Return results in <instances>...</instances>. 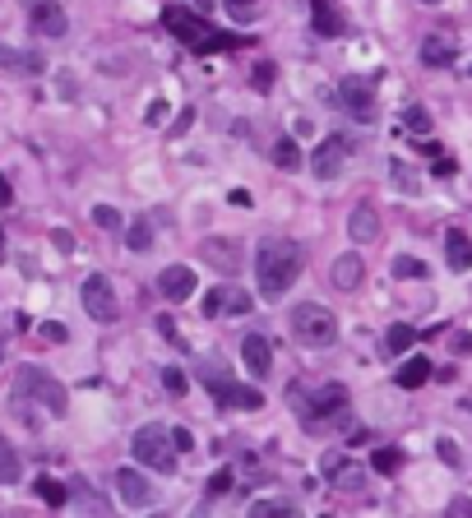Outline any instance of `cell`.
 <instances>
[{"instance_id":"cell-1","label":"cell","mask_w":472,"mask_h":518,"mask_svg":"<svg viewBox=\"0 0 472 518\" xmlns=\"http://www.w3.org/2000/svg\"><path fill=\"white\" fill-rule=\"evenodd\" d=\"M301 245L297 241H259V255H255V278H259V297L264 301H282L287 287L297 282L301 274Z\"/></svg>"},{"instance_id":"cell-2","label":"cell","mask_w":472,"mask_h":518,"mask_svg":"<svg viewBox=\"0 0 472 518\" xmlns=\"http://www.w3.org/2000/svg\"><path fill=\"white\" fill-rule=\"evenodd\" d=\"M287 329H292V338L301 347H334L338 343V320L334 310H324L315 301H301L292 315H287Z\"/></svg>"},{"instance_id":"cell-3","label":"cell","mask_w":472,"mask_h":518,"mask_svg":"<svg viewBox=\"0 0 472 518\" xmlns=\"http://www.w3.org/2000/svg\"><path fill=\"white\" fill-rule=\"evenodd\" d=\"M130 449H135V463H139V468L162 472V476L176 472V445H172V430H167V426H153V421L139 426L135 440H130Z\"/></svg>"},{"instance_id":"cell-4","label":"cell","mask_w":472,"mask_h":518,"mask_svg":"<svg viewBox=\"0 0 472 518\" xmlns=\"http://www.w3.org/2000/svg\"><path fill=\"white\" fill-rule=\"evenodd\" d=\"M162 24H167L176 43H186L190 51H204V56H209V51H218V47H228V37H222V33H213V28L204 24L199 14L181 10V5H172L167 14H162Z\"/></svg>"},{"instance_id":"cell-5","label":"cell","mask_w":472,"mask_h":518,"mask_svg":"<svg viewBox=\"0 0 472 518\" xmlns=\"http://www.w3.org/2000/svg\"><path fill=\"white\" fill-rule=\"evenodd\" d=\"M14 393H33L37 403H43L51 417H66L70 412V398H66V389H60L51 375H43V370H33V366H24L19 370V389Z\"/></svg>"},{"instance_id":"cell-6","label":"cell","mask_w":472,"mask_h":518,"mask_svg":"<svg viewBox=\"0 0 472 518\" xmlns=\"http://www.w3.org/2000/svg\"><path fill=\"white\" fill-rule=\"evenodd\" d=\"M338 102H343V112H347V116H357V120H375V89H371V79L347 74L343 84H338Z\"/></svg>"},{"instance_id":"cell-7","label":"cell","mask_w":472,"mask_h":518,"mask_svg":"<svg viewBox=\"0 0 472 518\" xmlns=\"http://www.w3.org/2000/svg\"><path fill=\"white\" fill-rule=\"evenodd\" d=\"M204 380H209V389H213V398L218 403H228V407H241V412H255V407H264V393L259 389H251V384H236V380H228V375H213V370H204Z\"/></svg>"},{"instance_id":"cell-8","label":"cell","mask_w":472,"mask_h":518,"mask_svg":"<svg viewBox=\"0 0 472 518\" xmlns=\"http://www.w3.org/2000/svg\"><path fill=\"white\" fill-rule=\"evenodd\" d=\"M79 297H84V310H89L97 324H112V320L120 315V310H116V297H112V282L102 278V274H89V278H84V292H79Z\"/></svg>"},{"instance_id":"cell-9","label":"cell","mask_w":472,"mask_h":518,"mask_svg":"<svg viewBox=\"0 0 472 518\" xmlns=\"http://www.w3.org/2000/svg\"><path fill=\"white\" fill-rule=\"evenodd\" d=\"M28 24L43 37H66L70 33V19H66V5H60V0H28Z\"/></svg>"},{"instance_id":"cell-10","label":"cell","mask_w":472,"mask_h":518,"mask_svg":"<svg viewBox=\"0 0 472 518\" xmlns=\"http://www.w3.org/2000/svg\"><path fill=\"white\" fill-rule=\"evenodd\" d=\"M112 486H116V495H120L130 509L153 505V486H149V476H143L139 468H116V472H112Z\"/></svg>"},{"instance_id":"cell-11","label":"cell","mask_w":472,"mask_h":518,"mask_svg":"<svg viewBox=\"0 0 472 518\" xmlns=\"http://www.w3.org/2000/svg\"><path fill=\"white\" fill-rule=\"evenodd\" d=\"M158 292L167 297V301H186L199 292V278H195V268L190 264H172V268H162L158 274Z\"/></svg>"},{"instance_id":"cell-12","label":"cell","mask_w":472,"mask_h":518,"mask_svg":"<svg viewBox=\"0 0 472 518\" xmlns=\"http://www.w3.org/2000/svg\"><path fill=\"white\" fill-rule=\"evenodd\" d=\"M347 153H352V143H347L343 135H329V139H324L320 149H315V162H311V167H315V176H320V181H334V176L343 172Z\"/></svg>"},{"instance_id":"cell-13","label":"cell","mask_w":472,"mask_h":518,"mask_svg":"<svg viewBox=\"0 0 472 518\" xmlns=\"http://www.w3.org/2000/svg\"><path fill=\"white\" fill-rule=\"evenodd\" d=\"M347 407V389L343 384H324V389H315V398H306L301 403V412H306V421H320V417H334V412H343Z\"/></svg>"},{"instance_id":"cell-14","label":"cell","mask_w":472,"mask_h":518,"mask_svg":"<svg viewBox=\"0 0 472 518\" xmlns=\"http://www.w3.org/2000/svg\"><path fill=\"white\" fill-rule=\"evenodd\" d=\"M241 361H245V370H251L255 380H264V375L274 370V347H269V338L245 334V338H241Z\"/></svg>"},{"instance_id":"cell-15","label":"cell","mask_w":472,"mask_h":518,"mask_svg":"<svg viewBox=\"0 0 472 518\" xmlns=\"http://www.w3.org/2000/svg\"><path fill=\"white\" fill-rule=\"evenodd\" d=\"M454 56H459V43H454V37H445V33H430L422 43V66H430V70L454 66Z\"/></svg>"},{"instance_id":"cell-16","label":"cell","mask_w":472,"mask_h":518,"mask_svg":"<svg viewBox=\"0 0 472 518\" xmlns=\"http://www.w3.org/2000/svg\"><path fill=\"white\" fill-rule=\"evenodd\" d=\"M347 236H352L357 245H366V241L380 236V213H375V204H357L352 218H347Z\"/></svg>"},{"instance_id":"cell-17","label":"cell","mask_w":472,"mask_h":518,"mask_svg":"<svg viewBox=\"0 0 472 518\" xmlns=\"http://www.w3.org/2000/svg\"><path fill=\"white\" fill-rule=\"evenodd\" d=\"M445 259H449L454 274H468V268H472V236L459 232V227H449V232H445Z\"/></svg>"},{"instance_id":"cell-18","label":"cell","mask_w":472,"mask_h":518,"mask_svg":"<svg viewBox=\"0 0 472 518\" xmlns=\"http://www.w3.org/2000/svg\"><path fill=\"white\" fill-rule=\"evenodd\" d=\"M361 278H366L361 255H338V259H334V287H338V292H357Z\"/></svg>"},{"instance_id":"cell-19","label":"cell","mask_w":472,"mask_h":518,"mask_svg":"<svg viewBox=\"0 0 472 518\" xmlns=\"http://www.w3.org/2000/svg\"><path fill=\"white\" fill-rule=\"evenodd\" d=\"M0 70H10V74H43V56L37 51H19V47H0Z\"/></svg>"},{"instance_id":"cell-20","label":"cell","mask_w":472,"mask_h":518,"mask_svg":"<svg viewBox=\"0 0 472 518\" xmlns=\"http://www.w3.org/2000/svg\"><path fill=\"white\" fill-rule=\"evenodd\" d=\"M426 380H430V361L426 357H407L398 366V389H422Z\"/></svg>"},{"instance_id":"cell-21","label":"cell","mask_w":472,"mask_h":518,"mask_svg":"<svg viewBox=\"0 0 472 518\" xmlns=\"http://www.w3.org/2000/svg\"><path fill=\"white\" fill-rule=\"evenodd\" d=\"M417 334H422V329H413V324H389V334H384V352H389V357H403V352L417 343Z\"/></svg>"},{"instance_id":"cell-22","label":"cell","mask_w":472,"mask_h":518,"mask_svg":"<svg viewBox=\"0 0 472 518\" xmlns=\"http://www.w3.org/2000/svg\"><path fill=\"white\" fill-rule=\"evenodd\" d=\"M199 255L209 259V264H218V268H228V274L236 268V245H232V241H204Z\"/></svg>"},{"instance_id":"cell-23","label":"cell","mask_w":472,"mask_h":518,"mask_svg":"<svg viewBox=\"0 0 472 518\" xmlns=\"http://www.w3.org/2000/svg\"><path fill=\"white\" fill-rule=\"evenodd\" d=\"M19 472H24V463H19V453L0 440V486H14L19 482Z\"/></svg>"},{"instance_id":"cell-24","label":"cell","mask_w":472,"mask_h":518,"mask_svg":"<svg viewBox=\"0 0 472 518\" xmlns=\"http://www.w3.org/2000/svg\"><path fill=\"white\" fill-rule=\"evenodd\" d=\"M274 162L282 172H297L301 167V149H297V139H278L274 143Z\"/></svg>"},{"instance_id":"cell-25","label":"cell","mask_w":472,"mask_h":518,"mask_svg":"<svg viewBox=\"0 0 472 518\" xmlns=\"http://www.w3.org/2000/svg\"><path fill=\"white\" fill-rule=\"evenodd\" d=\"M126 245L135 255H143L153 245V227H149V218H139V222H130V232H126Z\"/></svg>"},{"instance_id":"cell-26","label":"cell","mask_w":472,"mask_h":518,"mask_svg":"<svg viewBox=\"0 0 472 518\" xmlns=\"http://www.w3.org/2000/svg\"><path fill=\"white\" fill-rule=\"evenodd\" d=\"M37 495H43L51 509H66V500H70V491L60 486V482H51V476H43V482H37Z\"/></svg>"},{"instance_id":"cell-27","label":"cell","mask_w":472,"mask_h":518,"mask_svg":"<svg viewBox=\"0 0 472 518\" xmlns=\"http://www.w3.org/2000/svg\"><path fill=\"white\" fill-rule=\"evenodd\" d=\"M222 10H228L236 24H251V19H259V0H222Z\"/></svg>"},{"instance_id":"cell-28","label":"cell","mask_w":472,"mask_h":518,"mask_svg":"<svg viewBox=\"0 0 472 518\" xmlns=\"http://www.w3.org/2000/svg\"><path fill=\"white\" fill-rule=\"evenodd\" d=\"M93 222L102 227V232H120V227H126L120 209H112V204H97V209H93Z\"/></svg>"},{"instance_id":"cell-29","label":"cell","mask_w":472,"mask_h":518,"mask_svg":"<svg viewBox=\"0 0 472 518\" xmlns=\"http://www.w3.org/2000/svg\"><path fill=\"white\" fill-rule=\"evenodd\" d=\"M389 176H394V190H403V195H417L422 185H417V176L403 167V162H389Z\"/></svg>"},{"instance_id":"cell-30","label":"cell","mask_w":472,"mask_h":518,"mask_svg":"<svg viewBox=\"0 0 472 518\" xmlns=\"http://www.w3.org/2000/svg\"><path fill=\"white\" fill-rule=\"evenodd\" d=\"M371 468H375V472H398V468H403V453H398V449H375V453H371Z\"/></svg>"},{"instance_id":"cell-31","label":"cell","mask_w":472,"mask_h":518,"mask_svg":"<svg viewBox=\"0 0 472 518\" xmlns=\"http://www.w3.org/2000/svg\"><path fill=\"white\" fill-rule=\"evenodd\" d=\"M315 28L324 33V37H334L343 24H338V14H329V5H324V0H315Z\"/></svg>"},{"instance_id":"cell-32","label":"cell","mask_w":472,"mask_h":518,"mask_svg":"<svg viewBox=\"0 0 472 518\" xmlns=\"http://www.w3.org/2000/svg\"><path fill=\"white\" fill-rule=\"evenodd\" d=\"M394 278H426V264L413 259V255H398L394 259Z\"/></svg>"},{"instance_id":"cell-33","label":"cell","mask_w":472,"mask_h":518,"mask_svg":"<svg viewBox=\"0 0 472 518\" xmlns=\"http://www.w3.org/2000/svg\"><path fill=\"white\" fill-rule=\"evenodd\" d=\"M222 310H232V315H245V310H251V297L236 292V287H222Z\"/></svg>"},{"instance_id":"cell-34","label":"cell","mask_w":472,"mask_h":518,"mask_svg":"<svg viewBox=\"0 0 472 518\" xmlns=\"http://www.w3.org/2000/svg\"><path fill=\"white\" fill-rule=\"evenodd\" d=\"M403 126L417 130V135H426V130H430V112H426V107H407V112H403Z\"/></svg>"},{"instance_id":"cell-35","label":"cell","mask_w":472,"mask_h":518,"mask_svg":"<svg viewBox=\"0 0 472 518\" xmlns=\"http://www.w3.org/2000/svg\"><path fill=\"white\" fill-rule=\"evenodd\" d=\"M251 514H259V518H287V514H292V505H282V500H255Z\"/></svg>"},{"instance_id":"cell-36","label":"cell","mask_w":472,"mask_h":518,"mask_svg":"<svg viewBox=\"0 0 472 518\" xmlns=\"http://www.w3.org/2000/svg\"><path fill=\"white\" fill-rule=\"evenodd\" d=\"M334 472H338V491H361V476H366L361 468H343V463H338Z\"/></svg>"},{"instance_id":"cell-37","label":"cell","mask_w":472,"mask_h":518,"mask_svg":"<svg viewBox=\"0 0 472 518\" xmlns=\"http://www.w3.org/2000/svg\"><path fill=\"white\" fill-rule=\"evenodd\" d=\"M436 453H440V459H445L449 468H459V463H463V453H459V445L449 440V435H440V440H436Z\"/></svg>"},{"instance_id":"cell-38","label":"cell","mask_w":472,"mask_h":518,"mask_svg":"<svg viewBox=\"0 0 472 518\" xmlns=\"http://www.w3.org/2000/svg\"><path fill=\"white\" fill-rule=\"evenodd\" d=\"M37 334H43L47 343H66L70 334H66V324H56V320H47V324H37Z\"/></svg>"},{"instance_id":"cell-39","label":"cell","mask_w":472,"mask_h":518,"mask_svg":"<svg viewBox=\"0 0 472 518\" xmlns=\"http://www.w3.org/2000/svg\"><path fill=\"white\" fill-rule=\"evenodd\" d=\"M162 384H167V393H186V375H181L176 366H167V370H162Z\"/></svg>"},{"instance_id":"cell-40","label":"cell","mask_w":472,"mask_h":518,"mask_svg":"<svg viewBox=\"0 0 472 518\" xmlns=\"http://www.w3.org/2000/svg\"><path fill=\"white\" fill-rule=\"evenodd\" d=\"M143 120H149V126H162V120H167V102H149V112H143Z\"/></svg>"},{"instance_id":"cell-41","label":"cell","mask_w":472,"mask_h":518,"mask_svg":"<svg viewBox=\"0 0 472 518\" xmlns=\"http://www.w3.org/2000/svg\"><path fill=\"white\" fill-rule=\"evenodd\" d=\"M251 84H255V89H269V84H274V66H269V60H264V66H255Z\"/></svg>"},{"instance_id":"cell-42","label":"cell","mask_w":472,"mask_h":518,"mask_svg":"<svg viewBox=\"0 0 472 518\" xmlns=\"http://www.w3.org/2000/svg\"><path fill=\"white\" fill-rule=\"evenodd\" d=\"M172 445H176V453H190L195 449V435L190 430H172Z\"/></svg>"},{"instance_id":"cell-43","label":"cell","mask_w":472,"mask_h":518,"mask_svg":"<svg viewBox=\"0 0 472 518\" xmlns=\"http://www.w3.org/2000/svg\"><path fill=\"white\" fill-rule=\"evenodd\" d=\"M228 486H232V472H228V468H222V472H213V482H209V491L218 495V491H228Z\"/></svg>"},{"instance_id":"cell-44","label":"cell","mask_w":472,"mask_h":518,"mask_svg":"<svg viewBox=\"0 0 472 518\" xmlns=\"http://www.w3.org/2000/svg\"><path fill=\"white\" fill-rule=\"evenodd\" d=\"M218 310H222V287H218V292H209V297H204V315H218Z\"/></svg>"},{"instance_id":"cell-45","label":"cell","mask_w":472,"mask_h":518,"mask_svg":"<svg viewBox=\"0 0 472 518\" xmlns=\"http://www.w3.org/2000/svg\"><path fill=\"white\" fill-rule=\"evenodd\" d=\"M449 343H454V352H459V357H468V352H472V334H454Z\"/></svg>"},{"instance_id":"cell-46","label":"cell","mask_w":472,"mask_h":518,"mask_svg":"<svg viewBox=\"0 0 472 518\" xmlns=\"http://www.w3.org/2000/svg\"><path fill=\"white\" fill-rule=\"evenodd\" d=\"M51 241L60 245V251H74V236L70 232H51Z\"/></svg>"},{"instance_id":"cell-47","label":"cell","mask_w":472,"mask_h":518,"mask_svg":"<svg viewBox=\"0 0 472 518\" xmlns=\"http://www.w3.org/2000/svg\"><path fill=\"white\" fill-rule=\"evenodd\" d=\"M158 329H162V338H172V343H176V324H172L167 315H162V320H158Z\"/></svg>"},{"instance_id":"cell-48","label":"cell","mask_w":472,"mask_h":518,"mask_svg":"<svg viewBox=\"0 0 472 518\" xmlns=\"http://www.w3.org/2000/svg\"><path fill=\"white\" fill-rule=\"evenodd\" d=\"M454 514H472V500H454Z\"/></svg>"},{"instance_id":"cell-49","label":"cell","mask_w":472,"mask_h":518,"mask_svg":"<svg viewBox=\"0 0 472 518\" xmlns=\"http://www.w3.org/2000/svg\"><path fill=\"white\" fill-rule=\"evenodd\" d=\"M195 10H213V0H195Z\"/></svg>"},{"instance_id":"cell-50","label":"cell","mask_w":472,"mask_h":518,"mask_svg":"<svg viewBox=\"0 0 472 518\" xmlns=\"http://www.w3.org/2000/svg\"><path fill=\"white\" fill-rule=\"evenodd\" d=\"M0 251H5V232H0Z\"/></svg>"},{"instance_id":"cell-51","label":"cell","mask_w":472,"mask_h":518,"mask_svg":"<svg viewBox=\"0 0 472 518\" xmlns=\"http://www.w3.org/2000/svg\"><path fill=\"white\" fill-rule=\"evenodd\" d=\"M422 5H440V0H422Z\"/></svg>"},{"instance_id":"cell-52","label":"cell","mask_w":472,"mask_h":518,"mask_svg":"<svg viewBox=\"0 0 472 518\" xmlns=\"http://www.w3.org/2000/svg\"><path fill=\"white\" fill-rule=\"evenodd\" d=\"M0 357H5V347H0Z\"/></svg>"},{"instance_id":"cell-53","label":"cell","mask_w":472,"mask_h":518,"mask_svg":"<svg viewBox=\"0 0 472 518\" xmlns=\"http://www.w3.org/2000/svg\"><path fill=\"white\" fill-rule=\"evenodd\" d=\"M468 407H472V403H468Z\"/></svg>"}]
</instances>
